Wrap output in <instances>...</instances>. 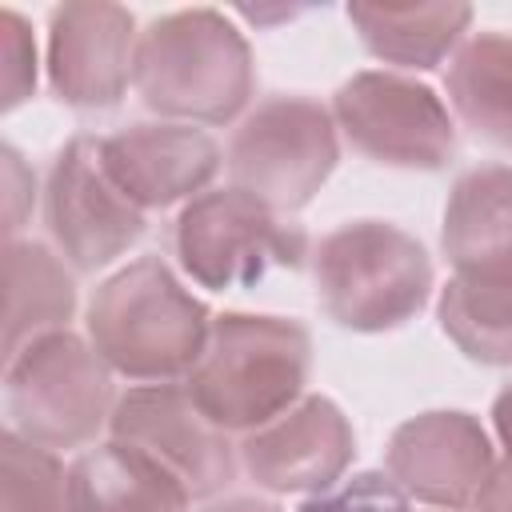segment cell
I'll list each match as a JSON object with an SVG mask.
<instances>
[{
	"label": "cell",
	"mask_w": 512,
	"mask_h": 512,
	"mask_svg": "<svg viewBox=\"0 0 512 512\" xmlns=\"http://www.w3.org/2000/svg\"><path fill=\"white\" fill-rule=\"evenodd\" d=\"M208 308L172 276L160 256L108 276L88 300V340L100 360L144 384H172L188 376L208 348Z\"/></svg>",
	"instance_id": "obj_1"
},
{
	"label": "cell",
	"mask_w": 512,
	"mask_h": 512,
	"mask_svg": "<svg viewBox=\"0 0 512 512\" xmlns=\"http://www.w3.org/2000/svg\"><path fill=\"white\" fill-rule=\"evenodd\" d=\"M132 84L160 116L228 124L252 96V48L216 8L168 12L140 32Z\"/></svg>",
	"instance_id": "obj_2"
},
{
	"label": "cell",
	"mask_w": 512,
	"mask_h": 512,
	"mask_svg": "<svg viewBox=\"0 0 512 512\" xmlns=\"http://www.w3.org/2000/svg\"><path fill=\"white\" fill-rule=\"evenodd\" d=\"M308 364L312 340L296 320L224 312L188 372V392L224 432H256L300 400Z\"/></svg>",
	"instance_id": "obj_3"
},
{
	"label": "cell",
	"mask_w": 512,
	"mask_h": 512,
	"mask_svg": "<svg viewBox=\"0 0 512 512\" xmlns=\"http://www.w3.org/2000/svg\"><path fill=\"white\" fill-rule=\"evenodd\" d=\"M324 312L352 332H388L412 320L432 292V260L416 236L384 220H352L312 252Z\"/></svg>",
	"instance_id": "obj_4"
},
{
	"label": "cell",
	"mask_w": 512,
	"mask_h": 512,
	"mask_svg": "<svg viewBox=\"0 0 512 512\" xmlns=\"http://www.w3.org/2000/svg\"><path fill=\"white\" fill-rule=\"evenodd\" d=\"M108 372L100 352L68 328L28 340L4 368L8 428L48 452L88 444L116 408Z\"/></svg>",
	"instance_id": "obj_5"
},
{
	"label": "cell",
	"mask_w": 512,
	"mask_h": 512,
	"mask_svg": "<svg viewBox=\"0 0 512 512\" xmlns=\"http://www.w3.org/2000/svg\"><path fill=\"white\" fill-rule=\"evenodd\" d=\"M172 244L180 268L212 292L248 288L272 268H300L308 256L304 228L280 220L276 208L244 188H216L188 200L176 216Z\"/></svg>",
	"instance_id": "obj_6"
},
{
	"label": "cell",
	"mask_w": 512,
	"mask_h": 512,
	"mask_svg": "<svg viewBox=\"0 0 512 512\" xmlns=\"http://www.w3.org/2000/svg\"><path fill=\"white\" fill-rule=\"evenodd\" d=\"M336 160V120L320 100L308 96L260 100L228 144L232 188L252 192L280 216L304 208L332 176Z\"/></svg>",
	"instance_id": "obj_7"
},
{
	"label": "cell",
	"mask_w": 512,
	"mask_h": 512,
	"mask_svg": "<svg viewBox=\"0 0 512 512\" xmlns=\"http://www.w3.org/2000/svg\"><path fill=\"white\" fill-rule=\"evenodd\" d=\"M332 120L352 148L392 168H444L456 152V128L440 96L396 72L344 80L332 96Z\"/></svg>",
	"instance_id": "obj_8"
},
{
	"label": "cell",
	"mask_w": 512,
	"mask_h": 512,
	"mask_svg": "<svg viewBox=\"0 0 512 512\" xmlns=\"http://www.w3.org/2000/svg\"><path fill=\"white\" fill-rule=\"evenodd\" d=\"M44 224L76 272H96L144 236V212L108 180L96 136H72L44 188Z\"/></svg>",
	"instance_id": "obj_9"
},
{
	"label": "cell",
	"mask_w": 512,
	"mask_h": 512,
	"mask_svg": "<svg viewBox=\"0 0 512 512\" xmlns=\"http://www.w3.org/2000/svg\"><path fill=\"white\" fill-rule=\"evenodd\" d=\"M108 432L112 440L160 460L188 496H212L236 476L228 432L200 412L188 384L128 388L112 408Z\"/></svg>",
	"instance_id": "obj_10"
},
{
	"label": "cell",
	"mask_w": 512,
	"mask_h": 512,
	"mask_svg": "<svg viewBox=\"0 0 512 512\" xmlns=\"http://www.w3.org/2000/svg\"><path fill=\"white\" fill-rule=\"evenodd\" d=\"M136 20L120 4L76 0L48 16V80L72 108L120 104L136 64Z\"/></svg>",
	"instance_id": "obj_11"
},
{
	"label": "cell",
	"mask_w": 512,
	"mask_h": 512,
	"mask_svg": "<svg viewBox=\"0 0 512 512\" xmlns=\"http://www.w3.org/2000/svg\"><path fill=\"white\" fill-rule=\"evenodd\" d=\"M384 460L404 496L448 512L468 508L496 464L488 432L468 412H424L404 420L392 432Z\"/></svg>",
	"instance_id": "obj_12"
},
{
	"label": "cell",
	"mask_w": 512,
	"mask_h": 512,
	"mask_svg": "<svg viewBox=\"0 0 512 512\" xmlns=\"http://www.w3.org/2000/svg\"><path fill=\"white\" fill-rule=\"evenodd\" d=\"M356 436L328 396H304L240 444L244 472L268 492H328L352 464Z\"/></svg>",
	"instance_id": "obj_13"
},
{
	"label": "cell",
	"mask_w": 512,
	"mask_h": 512,
	"mask_svg": "<svg viewBox=\"0 0 512 512\" xmlns=\"http://www.w3.org/2000/svg\"><path fill=\"white\" fill-rule=\"evenodd\" d=\"M100 164L108 180L140 212H148L188 196L196 200L220 168V148L192 124H128L100 136Z\"/></svg>",
	"instance_id": "obj_14"
},
{
	"label": "cell",
	"mask_w": 512,
	"mask_h": 512,
	"mask_svg": "<svg viewBox=\"0 0 512 512\" xmlns=\"http://www.w3.org/2000/svg\"><path fill=\"white\" fill-rule=\"evenodd\" d=\"M188 488L148 452L108 440L68 468V512H184Z\"/></svg>",
	"instance_id": "obj_15"
},
{
	"label": "cell",
	"mask_w": 512,
	"mask_h": 512,
	"mask_svg": "<svg viewBox=\"0 0 512 512\" xmlns=\"http://www.w3.org/2000/svg\"><path fill=\"white\" fill-rule=\"evenodd\" d=\"M436 316L468 360L512 364V252L452 268Z\"/></svg>",
	"instance_id": "obj_16"
},
{
	"label": "cell",
	"mask_w": 512,
	"mask_h": 512,
	"mask_svg": "<svg viewBox=\"0 0 512 512\" xmlns=\"http://www.w3.org/2000/svg\"><path fill=\"white\" fill-rule=\"evenodd\" d=\"M348 20L376 60L400 68H436L472 20L468 4H348Z\"/></svg>",
	"instance_id": "obj_17"
},
{
	"label": "cell",
	"mask_w": 512,
	"mask_h": 512,
	"mask_svg": "<svg viewBox=\"0 0 512 512\" xmlns=\"http://www.w3.org/2000/svg\"><path fill=\"white\" fill-rule=\"evenodd\" d=\"M4 356L12 360L28 340L68 328L76 288L64 264L36 240H8L4 248Z\"/></svg>",
	"instance_id": "obj_18"
},
{
	"label": "cell",
	"mask_w": 512,
	"mask_h": 512,
	"mask_svg": "<svg viewBox=\"0 0 512 512\" xmlns=\"http://www.w3.org/2000/svg\"><path fill=\"white\" fill-rule=\"evenodd\" d=\"M440 244L452 268L512 252V168L508 164H480L452 184Z\"/></svg>",
	"instance_id": "obj_19"
},
{
	"label": "cell",
	"mask_w": 512,
	"mask_h": 512,
	"mask_svg": "<svg viewBox=\"0 0 512 512\" xmlns=\"http://www.w3.org/2000/svg\"><path fill=\"white\" fill-rule=\"evenodd\" d=\"M448 96L476 136L512 148V32H476L448 68Z\"/></svg>",
	"instance_id": "obj_20"
},
{
	"label": "cell",
	"mask_w": 512,
	"mask_h": 512,
	"mask_svg": "<svg viewBox=\"0 0 512 512\" xmlns=\"http://www.w3.org/2000/svg\"><path fill=\"white\" fill-rule=\"evenodd\" d=\"M0 512H68V472L56 452L0 432Z\"/></svg>",
	"instance_id": "obj_21"
},
{
	"label": "cell",
	"mask_w": 512,
	"mask_h": 512,
	"mask_svg": "<svg viewBox=\"0 0 512 512\" xmlns=\"http://www.w3.org/2000/svg\"><path fill=\"white\" fill-rule=\"evenodd\" d=\"M300 512H412L404 488L384 472H356L340 488L304 500Z\"/></svg>",
	"instance_id": "obj_22"
},
{
	"label": "cell",
	"mask_w": 512,
	"mask_h": 512,
	"mask_svg": "<svg viewBox=\"0 0 512 512\" xmlns=\"http://www.w3.org/2000/svg\"><path fill=\"white\" fill-rule=\"evenodd\" d=\"M0 56H4V100L0 108H16L20 100L32 96L36 88V48H32V32L24 24V16H16L12 8L0 12Z\"/></svg>",
	"instance_id": "obj_23"
},
{
	"label": "cell",
	"mask_w": 512,
	"mask_h": 512,
	"mask_svg": "<svg viewBox=\"0 0 512 512\" xmlns=\"http://www.w3.org/2000/svg\"><path fill=\"white\" fill-rule=\"evenodd\" d=\"M476 512H512V456H504L500 464H492L480 496L472 500Z\"/></svg>",
	"instance_id": "obj_24"
},
{
	"label": "cell",
	"mask_w": 512,
	"mask_h": 512,
	"mask_svg": "<svg viewBox=\"0 0 512 512\" xmlns=\"http://www.w3.org/2000/svg\"><path fill=\"white\" fill-rule=\"evenodd\" d=\"M20 172H24V164H20V156H16V148H4V180H8V236L20 228V216H24V208H20V200H24V192H20Z\"/></svg>",
	"instance_id": "obj_25"
},
{
	"label": "cell",
	"mask_w": 512,
	"mask_h": 512,
	"mask_svg": "<svg viewBox=\"0 0 512 512\" xmlns=\"http://www.w3.org/2000/svg\"><path fill=\"white\" fill-rule=\"evenodd\" d=\"M492 424H496L500 444H504V448H508V456H512V384L492 400Z\"/></svg>",
	"instance_id": "obj_26"
},
{
	"label": "cell",
	"mask_w": 512,
	"mask_h": 512,
	"mask_svg": "<svg viewBox=\"0 0 512 512\" xmlns=\"http://www.w3.org/2000/svg\"><path fill=\"white\" fill-rule=\"evenodd\" d=\"M204 512H280V508L268 500H256V496H228L220 504H208Z\"/></svg>",
	"instance_id": "obj_27"
}]
</instances>
